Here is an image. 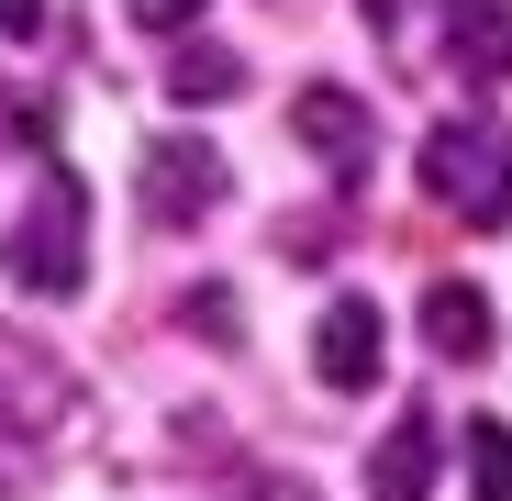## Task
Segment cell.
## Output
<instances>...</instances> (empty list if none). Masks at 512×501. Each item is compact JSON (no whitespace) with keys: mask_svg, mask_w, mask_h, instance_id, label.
<instances>
[{"mask_svg":"<svg viewBox=\"0 0 512 501\" xmlns=\"http://www.w3.org/2000/svg\"><path fill=\"white\" fill-rule=\"evenodd\" d=\"M23 34H45V0H0V45H23Z\"/></svg>","mask_w":512,"mask_h":501,"instance_id":"obj_12","label":"cell"},{"mask_svg":"<svg viewBox=\"0 0 512 501\" xmlns=\"http://www.w3.org/2000/svg\"><path fill=\"white\" fill-rule=\"evenodd\" d=\"M167 90H179V101H234V90H245V56H234V45H179Z\"/></svg>","mask_w":512,"mask_h":501,"instance_id":"obj_9","label":"cell"},{"mask_svg":"<svg viewBox=\"0 0 512 501\" xmlns=\"http://www.w3.org/2000/svg\"><path fill=\"white\" fill-rule=\"evenodd\" d=\"M423 56L468 90H501L512 78V12L501 0H423Z\"/></svg>","mask_w":512,"mask_h":501,"instance_id":"obj_3","label":"cell"},{"mask_svg":"<svg viewBox=\"0 0 512 501\" xmlns=\"http://www.w3.org/2000/svg\"><path fill=\"white\" fill-rule=\"evenodd\" d=\"M123 12H134V23H145V34H190V23H201V12H212V0H123Z\"/></svg>","mask_w":512,"mask_h":501,"instance_id":"obj_11","label":"cell"},{"mask_svg":"<svg viewBox=\"0 0 512 501\" xmlns=\"http://www.w3.org/2000/svg\"><path fill=\"white\" fill-rule=\"evenodd\" d=\"M423 346H435L446 368H479L490 357V301L468 279H435V290H423Z\"/></svg>","mask_w":512,"mask_h":501,"instance_id":"obj_8","label":"cell"},{"mask_svg":"<svg viewBox=\"0 0 512 501\" xmlns=\"http://www.w3.org/2000/svg\"><path fill=\"white\" fill-rule=\"evenodd\" d=\"M0 257H12V279L34 301H67L78 279H90V190H78L67 167H45V190H34V212L12 234H0Z\"/></svg>","mask_w":512,"mask_h":501,"instance_id":"obj_2","label":"cell"},{"mask_svg":"<svg viewBox=\"0 0 512 501\" xmlns=\"http://www.w3.org/2000/svg\"><path fill=\"white\" fill-rule=\"evenodd\" d=\"M435 446H446L435 412H401V424L379 435V457H368V501H423L435 490Z\"/></svg>","mask_w":512,"mask_h":501,"instance_id":"obj_7","label":"cell"},{"mask_svg":"<svg viewBox=\"0 0 512 501\" xmlns=\"http://www.w3.org/2000/svg\"><path fill=\"white\" fill-rule=\"evenodd\" d=\"M468 490L479 501H512V424H501V412H468Z\"/></svg>","mask_w":512,"mask_h":501,"instance_id":"obj_10","label":"cell"},{"mask_svg":"<svg viewBox=\"0 0 512 501\" xmlns=\"http://www.w3.org/2000/svg\"><path fill=\"white\" fill-rule=\"evenodd\" d=\"M423 201L457 223H512V134L501 123H435L423 134Z\"/></svg>","mask_w":512,"mask_h":501,"instance_id":"obj_1","label":"cell"},{"mask_svg":"<svg viewBox=\"0 0 512 501\" xmlns=\"http://www.w3.org/2000/svg\"><path fill=\"white\" fill-rule=\"evenodd\" d=\"M379 312L368 301H323V323H312V368H323V390H379Z\"/></svg>","mask_w":512,"mask_h":501,"instance_id":"obj_5","label":"cell"},{"mask_svg":"<svg viewBox=\"0 0 512 501\" xmlns=\"http://www.w3.org/2000/svg\"><path fill=\"white\" fill-rule=\"evenodd\" d=\"M212 201H223L212 145H156V156H145V212H156V223H201Z\"/></svg>","mask_w":512,"mask_h":501,"instance_id":"obj_6","label":"cell"},{"mask_svg":"<svg viewBox=\"0 0 512 501\" xmlns=\"http://www.w3.org/2000/svg\"><path fill=\"white\" fill-rule=\"evenodd\" d=\"M290 134L357 190V179H368V145H379V112H368L357 90H301V101H290Z\"/></svg>","mask_w":512,"mask_h":501,"instance_id":"obj_4","label":"cell"}]
</instances>
